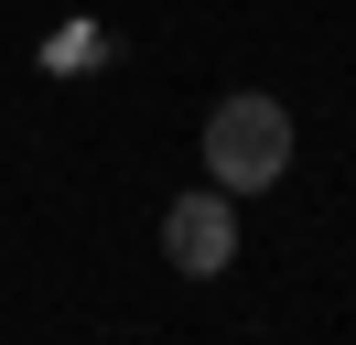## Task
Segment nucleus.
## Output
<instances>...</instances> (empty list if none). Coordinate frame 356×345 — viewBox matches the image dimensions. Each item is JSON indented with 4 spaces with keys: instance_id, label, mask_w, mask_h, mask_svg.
Instances as JSON below:
<instances>
[{
    "instance_id": "nucleus-1",
    "label": "nucleus",
    "mask_w": 356,
    "mask_h": 345,
    "mask_svg": "<svg viewBox=\"0 0 356 345\" xmlns=\"http://www.w3.org/2000/svg\"><path fill=\"white\" fill-rule=\"evenodd\" d=\"M281 172H291V108L270 97V86H238V97L205 108V184L270 194Z\"/></svg>"
},
{
    "instance_id": "nucleus-2",
    "label": "nucleus",
    "mask_w": 356,
    "mask_h": 345,
    "mask_svg": "<svg viewBox=\"0 0 356 345\" xmlns=\"http://www.w3.org/2000/svg\"><path fill=\"white\" fill-rule=\"evenodd\" d=\"M162 259H173L184 280H227L238 270V194L227 184H195L162 205Z\"/></svg>"
},
{
    "instance_id": "nucleus-3",
    "label": "nucleus",
    "mask_w": 356,
    "mask_h": 345,
    "mask_svg": "<svg viewBox=\"0 0 356 345\" xmlns=\"http://www.w3.org/2000/svg\"><path fill=\"white\" fill-rule=\"evenodd\" d=\"M119 43H108V22H65V33H44V76H97Z\"/></svg>"
}]
</instances>
